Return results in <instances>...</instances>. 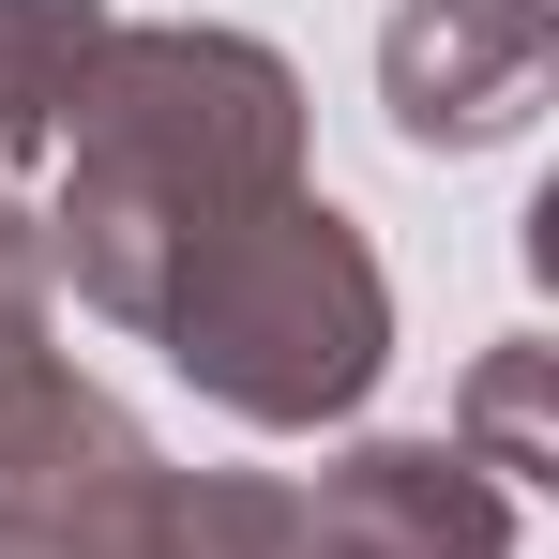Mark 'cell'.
I'll use <instances>...</instances> for the list:
<instances>
[{
  "label": "cell",
  "instance_id": "10",
  "mask_svg": "<svg viewBox=\"0 0 559 559\" xmlns=\"http://www.w3.org/2000/svg\"><path fill=\"white\" fill-rule=\"evenodd\" d=\"M0 559H15V545H0Z\"/></svg>",
  "mask_w": 559,
  "mask_h": 559
},
{
  "label": "cell",
  "instance_id": "1",
  "mask_svg": "<svg viewBox=\"0 0 559 559\" xmlns=\"http://www.w3.org/2000/svg\"><path fill=\"white\" fill-rule=\"evenodd\" d=\"M46 287H76L92 318L152 333V302L182 287L197 242H227L242 212L302 197V76L258 31H106L76 76V121L46 152Z\"/></svg>",
  "mask_w": 559,
  "mask_h": 559
},
{
  "label": "cell",
  "instance_id": "5",
  "mask_svg": "<svg viewBox=\"0 0 559 559\" xmlns=\"http://www.w3.org/2000/svg\"><path fill=\"white\" fill-rule=\"evenodd\" d=\"M287 559H514V499L454 439H364L302 484Z\"/></svg>",
  "mask_w": 559,
  "mask_h": 559
},
{
  "label": "cell",
  "instance_id": "4",
  "mask_svg": "<svg viewBox=\"0 0 559 559\" xmlns=\"http://www.w3.org/2000/svg\"><path fill=\"white\" fill-rule=\"evenodd\" d=\"M136 468H152V439L121 424L106 378H76L46 333H0V545L15 559L76 545Z\"/></svg>",
  "mask_w": 559,
  "mask_h": 559
},
{
  "label": "cell",
  "instance_id": "6",
  "mask_svg": "<svg viewBox=\"0 0 559 559\" xmlns=\"http://www.w3.org/2000/svg\"><path fill=\"white\" fill-rule=\"evenodd\" d=\"M287 530H302V484H273V468H167L152 454L76 545H46V559H287Z\"/></svg>",
  "mask_w": 559,
  "mask_h": 559
},
{
  "label": "cell",
  "instance_id": "7",
  "mask_svg": "<svg viewBox=\"0 0 559 559\" xmlns=\"http://www.w3.org/2000/svg\"><path fill=\"white\" fill-rule=\"evenodd\" d=\"M106 0H0V167H46L61 121H76V76L106 61Z\"/></svg>",
  "mask_w": 559,
  "mask_h": 559
},
{
  "label": "cell",
  "instance_id": "3",
  "mask_svg": "<svg viewBox=\"0 0 559 559\" xmlns=\"http://www.w3.org/2000/svg\"><path fill=\"white\" fill-rule=\"evenodd\" d=\"M559 92V0H393L378 31V106L424 167L514 152Z\"/></svg>",
  "mask_w": 559,
  "mask_h": 559
},
{
  "label": "cell",
  "instance_id": "8",
  "mask_svg": "<svg viewBox=\"0 0 559 559\" xmlns=\"http://www.w3.org/2000/svg\"><path fill=\"white\" fill-rule=\"evenodd\" d=\"M545 333H514V348H484L468 364V393H454V454L514 499V484H559V408H545Z\"/></svg>",
  "mask_w": 559,
  "mask_h": 559
},
{
  "label": "cell",
  "instance_id": "9",
  "mask_svg": "<svg viewBox=\"0 0 559 559\" xmlns=\"http://www.w3.org/2000/svg\"><path fill=\"white\" fill-rule=\"evenodd\" d=\"M0 333H46V227L15 182H0Z\"/></svg>",
  "mask_w": 559,
  "mask_h": 559
},
{
  "label": "cell",
  "instance_id": "2",
  "mask_svg": "<svg viewBox=\"0 0 559 559\" xmlns=\"http://www.w3.org/2000/svg\"><path fill=\"white\" fill-rule=\"evenodd\" d=\"M152 348H167L227 424L318 439V424H348L378 393V364H393V273H378L364 227L302 182V197L242 212L227 242L182 258V287L152 302Z\"/></svg>",
  "mask_w": 559,
  "mask_h": 559
}]
</instances>
